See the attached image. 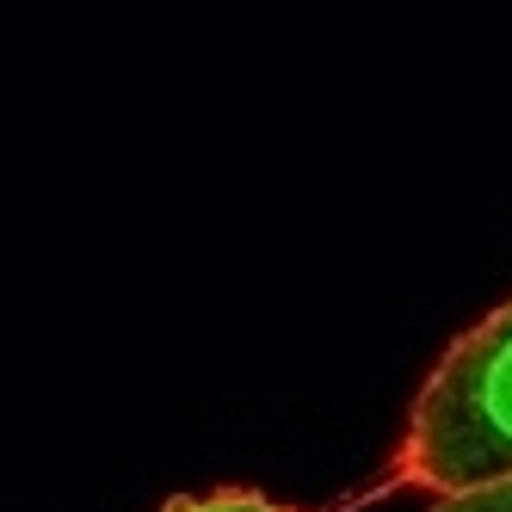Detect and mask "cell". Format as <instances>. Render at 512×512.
<instances>
[{
    "mask_svg": "<svg viewBox=\"0 0 512 512\" xmlns=\"http://www.w3.org/2000/svg\"><path fill=\"white\" fill-rule=\"evenodd\" d=\"M395 482L432 500L512 482V303L482 315L432 364L395 445Z\"/></svg>",
    "mask_w": 512,
    "mask_h": 512,
    "instance_id": "6da1fadb",
    "label": "cell"
},
{
    "mask_svg": "<svg viewBox=\"0 0 512 512\" xmlns=\"http://www.w3.org/2000/svg\"><path fill=\"white\" fill-rule=\"evenodd\" d=\"M161 512H290V506L253 494V488H216V494H179Z\"/></svg>",
    "mask_w": 512,
    "mask_h": 512,
    "instance_id": "7a4b0ae2",
    "label": "cell"
},
{
    "mask_svg": "<svg viewBox=\"0 0 512 512\" xmlns=\"http://www.w3.org/2000/svg\"><path fill=\"white\" fill-rule=\"evenodd\" d=\"M426 512H512V482L482 488V494H463V500H432Z\"/></svg>",
    "mask_w": 512,
    "mask_h": 512,
    "instance_id": "3957f363",
    "label": "cell"
}]
</instances>
